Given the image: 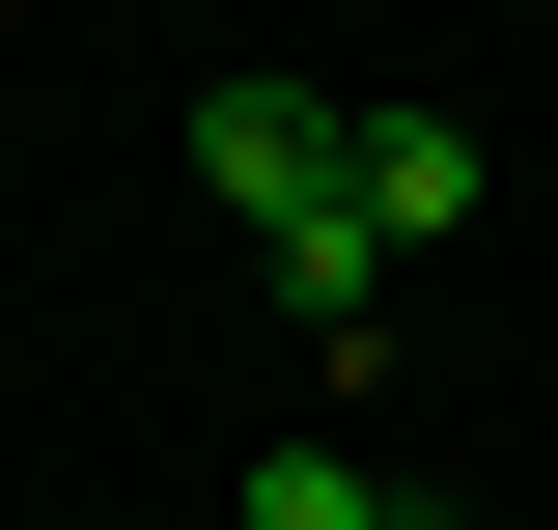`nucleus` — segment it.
<instances>
[{
    "mask_svg": "<svg viewBox=\"0 0 558 530\" xmlns=\"http://www.w3.org/2000/svg\"><path fill=\"white\" fill-rule=\"evenodd\" d=\"M223 530H447V503H418L391 447H279V474H252V503H223Z\"/></svg>",
    "mask_w": 558,
    "mask_h": 530,
    "instance_id": "2",
    "label": "nucleus"
},
{
    "mask_svg": "<svg viewBox=\"0 0 558 530\" xmlns=\"http://www.w3.org/2000/svg\"><path fill=\"white\" fill-rule=\"evenodd\" d=\"M447 224H475V140L447 112H363V252H447Z\"/></svg>",
    "mask_w": 558,
    "mask_h": 530,
    "instance_id": "1",
    "label": "nucleus"
}]
</instances>
